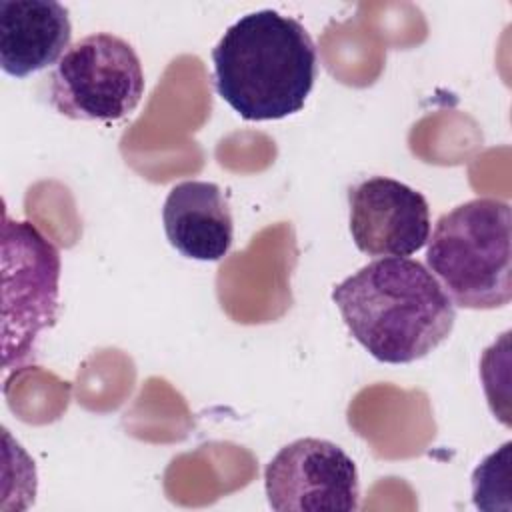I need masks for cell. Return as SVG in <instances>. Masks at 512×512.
Listing matches in <instances>:
<instances>
[{
	"mask_svg": "<svg viewBox=\"0 0 512 512\" xmlns=\"http://www.w3.org/2000/svg\"><path fill=\"white\" fill-rule=\"evenodd\" d=\"M332 302L354 340L378 362L410 364L452 332L456 308L434 274L412 258H378L338 282Z\"/></svg>",
	"mask_w": 512,
	"mask_h": 512,
	"instance_id": "1",
	"label": "cell"
},
{
	"mask_svg": "<svg viewBox=\"0 0 512 512\" xmlns=\"http://www.w3.org/2000/svg\"><path fill=\"white\" fill-rule=\"evenodd\" d=\"M218 96L250 122L280 120L304 108L318 76L306 28L276 10L236 20L212 50Z\"/></svg>",
	"mask_w": 512,
	"mask_h": 512,
	"instance_id": "2",
	"label": "cell"
},
{
	"mask_svg": "<svg viewBox=\"0 0 512 512\" xmlns=\"http://www.w3.org/2000/svg\"><path fill=\"white\" fill-rule=\"evenodd\" d=\"M426 264L450 300L494 310L512 300V210L496 198H474L442 214L428 238Z\"/></svg>",
	"mask_w": 512,
	"mask_h": 512,
	"instance_id": "3",
	"label": "cell"
},
{
	"mask_svg": "<svg viewBox=\"0 0 512 512\" xmlns=\"http://www.w3.org/2000/svg\"><path fill=\"white\" fill-rule=\"evenodd\" d=\"M60 254L30 222L4 214L2 224V364L20 370L34 362L42 330L56 322Z\"/></svg>",
	"mask_w": 512,
	"mask_h": 512,
	"instance_id": "4",
	"label": "cell"
},
{
	"mask_svg": "<svg viewBox=\"0 0 512 512\" xmlns=\"http://www.w3.org/2000/svg\"><path fill=\"white\" fill-rule=\"evenodd\" d=\"M142 94L144 72L136 50L108 32L78 40L50 74V104L70 120H120L138 106Z\"/></svg>",
	"mask_w": 512,
	"mask_h": 512,
	"instance_id": "5",
	"label": "cell"
},
{
	"mask_svg": "<svg viewBox=\"0 0 512 512\" xmlns=\"http://www.w3.org/2000/svg\"><path fill=\"white\" fill-rule=\"evenodd\" d=\"M268 504L276 512L358 510V470L334 442L298 438L282 446L264 468Z\"/></svg>",
	"mask_w": 512,
	"mask_h": 512,
	"instance_id": "6",
	"label": "cell"
},
{
	"mask_svg": "<svg viewBox=\"0 0 512 512\" xmlns=\"http://www.w3.org/2000/svg\"><path fill=\"white\" fill-rule=\"evenodd\" d=\"M350 234L368 256L406 258L430 238V210L414 188L386 176L362 180L348 192Z\"/></svg>",
	"mask_w": 512,
	"mask_h": 512,
	"instance_id": "7",
	"label": "cell"
},
{
	"mask_svg": "<svg viewBox=\"0 0 512 512\" xmlns=\"http://www.w3.org/2000/svg\"><path fill=\"white\" fill-rule=\"evenodd\" d=\"M72 36L68 10L54 0H0V66L26 78L64 56Z\"/></svg>",
	"mask_w": 512,
	"mask_h": 512,
	"instance_id": "8",
	"label": "cell"
},
{
	"mask_svg": "<svg viewBox=\"0 0 512 512\" xmlns=\"http://www.w3.org/2000/svg\"><path fill=\"white\" fill-rule=\"evenodd\" d=\"M168 242L186 258L216 262L234 240L228 200L218 184L186 180L168 192L162 208Z\"/></svg>",
	"mask_w": 512,
	"mask_h": 512,
	"instance_id": "9",
	"label": "cell"
}]
</instances>
